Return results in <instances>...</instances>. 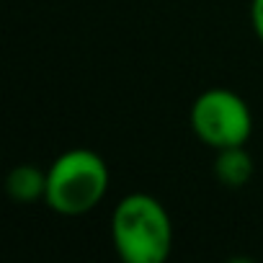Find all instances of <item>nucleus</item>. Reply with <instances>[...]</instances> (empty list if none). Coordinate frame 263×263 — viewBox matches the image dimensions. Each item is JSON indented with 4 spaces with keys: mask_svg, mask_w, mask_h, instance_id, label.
Wrapping results in <instances>:
<instances>
[{
    "mask_svg": "<svg viewBox=\"0 0 263 263\" xmlns=\"http://www.w3.org/2000/svg\"><path fill=\"white\" fill-rule=\"evenodd\" d=\"M108 165L88 147L65 150L47 168L44 204L62 217H80L93 212L108 191Z\"/></svg>",
    "mask_w": 263,
    "mask_h": 263,
    "instance_id": "f03ea898",
    "label": "nucleus"
},
{
    "mask_svg": "<svg viewBox=\"0 0 263 263\" xmlns=\"http://www.w3.org/2000/svg\"><path fill=\"white\" fill-rule=\"evenodd\" d=\"M6 194L16 204H36L47 196V171L24 163L6 176Z\"/></svg>",
    "mask_w": 263,
    "mask_h": 263,
    "instance_id": "20e7f679",
    "label": "nucleus"
},
{
    "mask_svg": "<svg viewBox=\"0 0 263 263\" xmlns=\"http://www.w3.org/2000/svg\"><path fill=\"white\" fill-rule=\"evenodd\" d=\"M250 26L263 44V0H250Z\"/></svg>",
    "mask_w": 263,
    "mask_h": 263,
    "instance_id": "423d86ee",
    "label": "nucleus"
},
{
    "mask_svg": "<svg viewBox=\"0 0 263 263\" xmlns=\"http://www.w3.org/2000/svg\"><path fill=\"white\" fill-rule=\"evenodd\" d=\"M214 176L222 186L227 189H240L253 178V158L245 150V145L240 147H224L217 150L214 158Z\"/></svg>",
    "mask_w": 263,
    "mask_h": 263,
    "instance_id": "39448f33",
    "label": "nucleus"
},
{
    "mask_svg": "<svg viewBox=\"0 0 263 263\" xmlns=\"http://www.w3.org/2000/svg\"><path fill=\"white\" fill-rule=\"evenodd\" d=\"M191 129L201 145L212 150L248 145L253 135V114L242 96L230 88H206L201 90L189 114Z\"/></svg>",
    "mask_w": 263,
    "mask_h": 263,
    "instance_id": "7ed1b4c3",
    "label": "nucleus"
},
{
    "mask_svg": "<svg viewBox=\"0 0 263 263\" xmlns=\"http://www.w3.org/2000/svg\"><path fill=\"white\" fill-rule=\"evenodd\" d=\"M111 242L124 263H165L173 222L163 201L145 191L126 194L111 212Z\"/></svg>",
    "mask_w": 263,
    "mask_h": 263,
    "instance_id": "f257e3e1",
    "label": "nucleus"
}]
</instances>
